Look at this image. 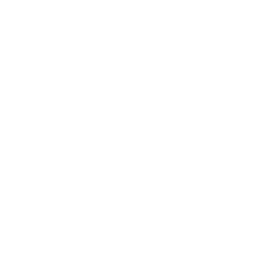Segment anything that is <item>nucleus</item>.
I'll list each match as a JSON object with an SVG mask.
<instances>
[]
</instances>
